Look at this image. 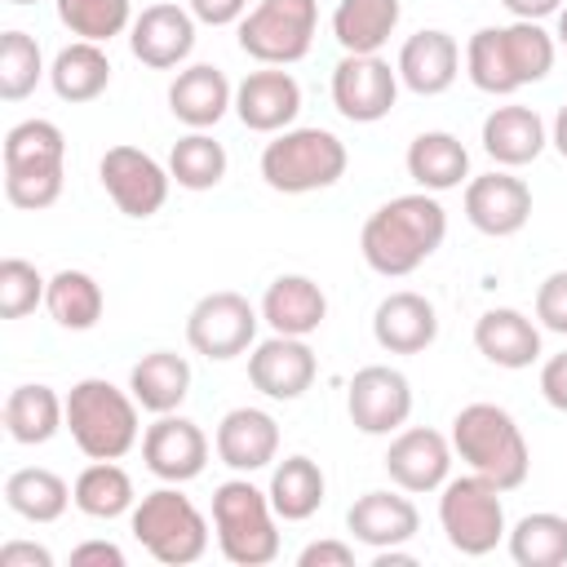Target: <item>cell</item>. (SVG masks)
<instances>
[{
    "instance_id": "cell-1",
    "label": "cell",
    "mask_w": 567,
    "mask_h": 567,
    "mask_svg": "<svg viewBox=\"0 0 567 567\" xmlns=\"http://www.w3.org/2000/svg\"><path fill=\"white\" fill-rule=\"evenodd\" d=\"M443 235H447V213L430 190L394 195L363 221L359 252L377 275L399 279V275H412L425 257H434Z\"/></svg>"
},
{
    "instance_id": "cell-2",
    "label": "cell",
    "mask_w": 567,
    "mask_h": 567,
    "mask_svg": "<svg viewBox=\"0 0 567 567\" xmlns=\"http://www.w3.org/2000/svg\"><path fill=\"white\" fill-rule=\"evenodd\" d=\"M452 452L474 474L492 478L501 492L523 487L532 470V452L518 421L496 403H470L452 416Z\"/></svg>"
},
{
    "instance_id": "cell-3",
    "label": "cell",
    "mask_w": 567,
    "mask_h": 567,
    "mask_svg": "<svg viewBox=\"0 0 567 567\" xmlns=\"http://www.w3.org/2000/svg\"><path fill=\"white\" fill-rule=\"evenodd\" d=\"M137 399L102 377H84L66 394V430L89 461H120L137 443Z\"/></svg>"
},
{
    "instance_id": "cell-4",
    "label": "cell",
    "mask_w": 567,
    "mask_h": 567,
    "mask_svg": "<svg viewBox=\"0 0 567 567\" xmlns=\"http://www.w3.org/2000/svg\"><path fill=\"white\" fill-rule=\"evenodd\" d=\"M275 505L270 492L252 487L248 478H226L213 492V527L226 563L235 567H266L279 558V532H275Z\"/></svg>"
},
{
    "instance_id": "cell-5",
    "label": "cell",
    "mask_w": 567,
    "mask_h": 567,
    "mask_svg": "<svg viewBox=\"0 0 567 567\" xmlns=\"http://www.w3.org/2000/svg\"><path fill=\"white\" fill-rule=\"evenodd\" d=\"M346 173V146L328 128H284L261 151V177L279 195H310Z\"/></svg>"
},
{
    "instance_id": "cell-6",
    "label": "cell",
    "mask_w": 567,
    "mask_h": 567,
    "mask_svg": "<svg viewBox=\"0 0 567 567\" xmlns=\"http://www.w3.org/2000/svg\"><path fill=\"white\" fill-rule=\"evenodd\" d=\"M133 536L164 567L199 563L208 549V523L177 487H155L133 505Z\"/></svg>"
},
{
    "instance_id": "cell-7",
    "label": "cell",
    "mask_w": 567,
    "mask_h": 567,
    "mask_svg": "<svg viewBox=\"0 0 567 567\" xmlns=\"http://www.w3.org/2000/svg\"><path fill=\"white\" fill-rule=\"evenodd\" d=\"M439 523L447 532V545L465 558H483L501 545L505 536V505H501V487L483 474H465V478H447L443 496H439Z\"/></svg>"
},
{
    "instance_id": "cell-8",
    "label": "cell",
    "mask_w": 567,
    "mask_h": 567,
    "mask_svg": "<svg viewBox=\"0 0 567 567\" xmlns=\"http://www.w3.org/2000/svg\"><path fill=\"white\" fill-rule=\"evenodd\" d=\"M319 27L315 0H261L239 18V49L261 66H288L310 53Z\"/></svg>"
},
{
    "instance_id": "cell-9",
    "label": "cell",
    "mask_w": 567,
    "mask_h": 567,
    "mask_svg": "<svg viewBox=\"0 0 567 567\" xmlns=\"http://www.w3.org/2000/svg\"><path fill=\"white\" fill-rule=\"evenodd\" d=\"M252 337H257V310L248 306V297H239L230 288L199 297L186 315V341L204 359L226 363V359L244 354L252 346Z\"/></svg>"
},
{
    "instance_id": "cell-10",
    "label": "cell",
    "mask_w": 567,
    "mask_h": 567,
    "mask_svg": "<svg viewBox=\"0 0 567 567\" xmlns=\"http://www.w3.org/2000/svg\"><path fill=\"white\" fill-rule=\"evenodd\" d=\"M399 97V71L381 53H346L332 66V102L350 124H377Z\"/></svg>"
},
{
    "instance_id": "cell-11",
    "label": "cell",
    "mask_w": 567,
    "mask_h": 567,
    "mask_svg": "<svg viewBox=\"0 0 567 567\" xmlns=\"http://www.w3.org/2000/svg\"><path fill=\"white\" fill-rule=\"evenodd\" d=\"M97 177L124 217H155L164 208L168 182H173V173L137 146H111L97 164Z\"/></svg>"
},
{
    "instance_id": "cell-12",
    "label": "cell",
    "mask_w": 567,
    "mask_h": 567,
    "mask_svg": "<svg viewBox=\"0 0 567 567\" xmlns=\"http://www.w3.org/2000/svg\"><path fill=\"white\" fill-rule=\"evenodd\" d=\"M346 412L363 434H394L412 416V385L399 368H385V363L359 368L346 390Z\"/></svg>"
},
{
    "instance_id": "cell-13",
    "label": "cell",
    "mask_w": 567,
    "mask_h": 567,
    "mask_svg": "<svg viewBox=\"0 0 567 567\" xmlns=\"http://www.w3.org/2000/svg\"><path fill=\"white\" fill-rule=\"evenodd\" d=\"M142 461H146V470H151L155 478H164V483H190V478H199L204 465H208V439H204V430H199L195 421L164 412V416H159L155 425H146V434H142Z\"/></svg>"
},
{
    "instance_id": "cell-14",
    "label": "cell",
    "mask_w": 567,
    "mask_h": 567,
    "mask_svg": "<svg viewBox=\"0 0 567 567\" xmlns=\"http://www.w3.org/2000/svg\"><path fill=\"white\" fill-rule=\"evenodd\" d=\"M128 49L142 66L168 71L190 58L195 49V13L182 4H146L128 27Z\"/></svg>"
},
{
    "instance_id": "cell-15",
    "label": "cell",
    "mask_w": 567,
    "mask_h": 567,
    "mask_svg": "<svg viewBox=\"0 0 567 567\" xmlns=\"http://www.w3.org/2000/svg\"><path fill=\"white\" fill-rule=\"evenodd\" d=\"M465 217H470L474 230H483L492 239L518 235L532 217V190H527L523 177L483 173V177L465 182Z\"/></svg>"
},
{
    "instance_id": "cell-16",
    "label": "cell",
    "mask_w": 567,
    "mask_h": 567,
    "mask_svg": "<svg viewBox=\"0 0 567 567\" xmlns=\"http://www.w3.org/2000/svg\"><path fill=\"white\" fill-rule=\"evenodd\" d=\"M319 363L315 350L306 346V337H270L248 354V381L252 390H261L266 399H301L315 381Z\"/></svg>"
},
{
    "instance_id": "cell-17",
    "label": "cell",
    "mask_w": 567,
    "mask_h": 567,
    "mask_svg": "<svg viewBox=\"0 0 567 567\" xmlns=\"http://www.w3.org/2000/svg\"><path fill=\"white\" fill-rule=\"evenodd\" d=\"M297 111H301V84L279 66L248 71L235 89V115L252 133H284L297 120Z\"/></svg>"
},
{
    "instance_id": "cell-18",
    "label": "cell",
    "mask_w": 567,
    "mask_h": 567,
    "mask_svg": "<svg viewBox=\"0 0 567 567\" xmlns=\"http://www.w3.org/2000/svg\"><path fill=\"white\" fill-rule=\"evenodd\" d=\"M447 470H452V443L439 430L412 425L399 430L385 447V474L403 492H434L447 483Z\"/></svg>"
},
{
    "instance_id": "cell-19",
    "label": "cell",
    "mask_w": 567,
    "mask_h": 567,
    "mask_svg": "<svg viewBox=\"0 0 567 567\" xmlns=\"http://www.w3.org/2000/svg\"><path fill=\"white\" fill-rule=\"evenodd\" d=\"M217 456L221 465H230L235 474H252L266 470L279 452V425L270 412L261 408H230L217 425Z\"/></svg>"
},
{
    "instance_id": "cell-20",
    "label": "cell",
    "mask_w": 567,
    "mask_h": 567,
    "mask_svg": "<svg viewBox=\"0 0 567 567\" xmlns=\"http://www.w3.org/2000/svg\"><path fill=\"white\" fill-rule=\"evenodd\" d=\"M399 80L421 93V97H434V93H447L456 71H461V49L447 31H416L403 40L399 49Z\"/></svg>"
},
{
    "instance_id": "cell-21",
    "label": "cell",
    "mask_w": 567,
    "mask_h": 567,
    "mask_svg": "<svg viewBox=\"0 0 567 567\" xmlns=\"http://www.w3.org/2000/svg\"><path fill=\"white\" fill-rule=\"evenodd\" d=\"M372 337L390 354H421L439 337V315L421 292H390L372 315Z\"/></svg>"
},
{
    "instance_id": "cell-22",
    "label": "cell",
    "mask_w": 567,
    "mask_h": 567,
    "mask_svg": "<svg viewBox=\"0 0 567 567\" xmlns=\"http://www.w3.org/2000/svg\"><path fill=\"white\" fill-rule=\"evenodd\" d=\"M474 346L487 363L496 368H532L540 359V332L536 323L514 310V306H496V310H483L478 323H474Z\"/></svg>"
},
{
    "instance_id": "cell-23",
    "label": "cell",
    "mask_w": 567,
    "mask_h": 567,
    "mask_svg": "<svg viewBox=\"0 0 567 567\" xmlns=\"http://www.w3.org/2000/svg\"><path fill=\"white\" fill-rule=\"evenodd\" d=\"M346 527L354 540L372 545V549H394L403 540L416 536L421 527V514L408 496H394V492H363L350 509H346Z\"/></svg>"
},
{
    "instance_id": "cell-24",
    "label": "cell",
    "mask_w": 567,
    "mask_h": 567,
    "mask_svg": "<svg viewBox=\"0 0 567 567\" xmlns=\"http://www.w3.org/2000/svg\"><path fill=\"white\" fill-rule=\"evenodd\" d=\"M230 106H235V89L208 62H195V66L177 71V80L168 84V111L186 128H213Z\"/></svg>"
},
{
    "instance_id": "cell-25",
    "label": "cell",
    "mask_w": 567,
    "mask_h": 567,
    "mask_svg": "<svg viewBox=\"0 0 567 567\" xmlns=\"http://www.w3.org/2000/svg\"><path fill=\"white\" fill-rule=\"evenodd\" d=\"M328 315V297L306 275H279L261 297V319L279 337H310Z\"/></svg>"
},
{
    "instance_id": "cell-26",
    "label": "cell",
    "mask_w": 567,
    "mask_h": 567,
    "mask_svg": "<svg viewBox=\"0 0 567 567\" xmlns=\"http://www.w3.org/2000/svg\"><path fill=\"white\" fill-rule=\"evenodd\" d=\"M545 120L532 106H496L483 120V151L505 164V168H523L545 151Z\"/></svg>"
},
{
    "instance_id": "cell-27",
    "label": "cell",
    "mask_w": 567,
    "mask_h": 567,
    "mask_svg": "<svg viewBox=\"0 0 567 567\" xmlns=\"http://www.w3.org/2000/svg\"><path fill=\"white\" fill-rule=\"evenodd\" d=\"M408 177L430 195L452 190L470 177V151L461 146V137H452L443 128L416 133L412 146H408Z\"/></svg>"
},
{
    "instance_id": "cell-28",
    "label": "cell",
    "mask_w": 567,
    "mask_h": 567,
    "mask_svg": "<svg viewBox=\"0 0 567 567\" xmlns=\"http://www.w3.org/2000/svg\"><path fill=\"white\" fill-rule=\"evenodd\" d=\"M128 390H133V399H137L146 412H155V416L177 412L182 399L190 394V363H186L182 354H173V350H151V354H142V359L133 363Z\"/></svg>"
},
{
    "instance_id": "cell-29",
    "label": "cell",
    "mask_w": 567,
    "mask_h": 567,
    "mask_svg": "<svg viewBox=\"0 0 567 567\" xmlns=\"http://www.w3.org/2000/svg\"><path fill=\"white\" fill-rule=\"evenodd\" d=\"M399 13H403L399 0H337L332 35L346 53H381V44L399 27Z\"/></svg>"
},
{
    "instance_id": "cell-30",
    "label": "cell",
    "mask_w": 567,
    "mask_h": 567,
    "mask_svg": "<svg viewBox=\"0 0 567 567\" xmlns=\"http://www.w3.org/2000/svg\"><path fill=\"white\" fill-rule=\"evenodd\" d=\"M66 421V399H58L49 385H18L4 399V430L13 443L35 447L49 443Z\"/></svg>"
},
{
    "instance_id": "cell-31",
    "label": "cell",
    "mask_w": 567,
    "mask_h": 567,
    "mask_svg": "<svg viewBox=\"0 0 567 567\" xmlns=\"http://www.w3.org/2000/svg\"><path fill=\"white\" fill-rule=\"evenodd\" d=\"M49 80H53V93L62 97V102H93L97 93H106V84H111V58L102 53V44H93V40H75V44H66L58 58H53V66H49Z\"/></svg>"
},
{
    "instance_id": "cell-32",
    "label": "cell",
    "mask_w": 567,
    "mask_h": 567,
    "mask_svg": "<svg viewBox=\"0 0 567 567\" xmlns=\"http://www.w3.org/2000/svg\"><path fill=\"white\" fill-rule=\"evenodd\" d=\"M4 501L18 518L27 523H58L66 514V505L75 501L66 478H58L53 470H40V465H27V470H13L4 478Z\"/></svg>"
},
{
    "instance_id": "cell-33",
    "label": "cell",
    "mask_w": 567,
    "mask_h": 567,
    "mask_svg": "<svg viewBox=\"0 0 567 567\" xmlns=\"http://www.w3.org/2000/svg\"><path fill=\"white\" fill-rule=\"evenodd\" d=\"M270 505L284 523H306L323 505V470L310 456H288L270 474Z\"/></svg>"
},
{
    "instance_id": "cell-34",
    "label": "cell",
    "mask_w": 567,
    "mask_h": 567,
    "mask_svg": "<svg viewBox=\"0 0 567 567\" xmlns=\"http://www.w3.org/2000/svg\"><path fill=\"white\" fill-rule=\"evenodd\" d=\"M44 306H49V315L62 323V328H71V332H89L97 319H102V288H97V279L89 275V270H58L53 279H49V292H44Z\"/></svg>"
},
{
    "instance_id": "cell-35",
    "label": "cell",
    "mask_w": 567,
    "mask_h": 567,
    "mask_svg": "<svg viewBox=\"0 0 567 567\" xmlns=\"http://www.w3.org/2000/svg\"><path fill=\"white\" fill-rule=\"evenodd\" d=\"M71 496L75 509L89 518H120L124 509H133V478L115 461H93L80 470Z\"/></svg>"
},
{
    "instance_id": "cell-36",
    "label": "cell",
    "mask_w": 567,
    "mask_h": 567,
    "mask_svg": "<svg viewBox=\"0 0 567 567\" xmlns=\"http://www.w3.org/2000/svg\"><path fill=\"white\" fill-rule=\"evenodd\" d=\"M509 558L518 567H563L567 563V518L523 514L509 532Z\"/></svg>"
},
{
    "instance_id": "cell-37",
    "label": "cell",
    "mask_w": 567,
    "mask_h": 567,
    "mask_svg": "<svg viewBox=\"0 0 567 567\" xmlns=\"http://www.w3.org/2000/svg\"><path fill=\"white\" fill-rule=\"evenodd\" d=\"M168 173L177 186L186 190H213L221 177H226V146L213 142L204 128L186 133L173 142V155H168Z\"/></svg>"
},
{
    "instance_id": "cell-38",
    "label": "cell",
    "mask_w": 567,
    "mask_h": 567,
    "mask_svg": "<svg viewBox=\"0 0 567 567\" xmlns=\"http://www.w3.org/2000/svg\"><path fill=\"white\" fill-rule=\"evenodd\" d=\"M66 137L53 120H22L4 133V168H62Z\"/></svg>"
},
{
    "instance_id": "cell-39",
    "label": "cell",
    "mask_w": 567,
    "mask_h": 567,
    "mask_svg": "<svg viewBox=\"0 0 567 567\" xmlns=\"http://www.w3.org/2000/svg\"><path fill=\"white\" fill-rule=\"evenodd\" d=\"M501 40H505V58H509V71H514L518 89L549 75V66H554V35L540 22L514 18L509 27H501Z\"/></svg>"
},
{
    "instance_id": "cell-40",
    "label": "cell",
    "mask_w": 567,
    "mask_h": 567,
    "mask_svg": "<svg viewBox=\"0 0 567 567\" xmlns=\"http://www.w3.org/2000/svg\"><path fill=\"white\" fill-rule=\"evenodd\" d=\"M58 22L80 40L106 44L124 27H133V9L128 0H58Z\"/></svg>"
},
{
    "instance_id": "cell-41",
    "label": "cell",
    "mask_w": 567,
    "mask_h": 567,
    "mask_svg": "<svg viewBox=\"0 0 567 567\" xmlns=\"http://www.w3.org/2000/svg\"><path fill=\"white\" fill-rule=\"evenodd\" d=\"M465 71L474 80V89L492 93V97H505L518 89L514 71H509V58H505V40H501V27H483L470 35L465 44Z\"/></svg>"
},
{
    "instance_id": "cell-42",
    "label": "cell",
    "mask_w": 567,
    "mask_h": 567,
    "mask_svg": "<svg viewBox=\"0 0 567 567\" xmlns=\"http://www.w3.org/2000/svg\"><path fill=\"white\" fill-rule=\"evenodd\" d=\"M44 75V58L40 44L27 31H4L0 35V97L4 102H22Z\"/></svg>"
},
{
    "instance_id": "cell-43",
    "label": "cell",
    "mask_w": 567,
    "mask_h": 567,
    "mask_svg": "<svg viewBox=\"0 0 567 567\" xmlns=\"http://www.w3.org/2000/svg\"><path fill=\"white\" fill-rule=\"evenodd\" d=\"M49 292V279H40V270L22 257H4L0 261V315L4 319H22L31 315Z\"/></svg>"
},
{
    "instance_id": "cell-44",
    "label": "cell",
    "mask_w": 567,
    "mask_h": 567,
    "mask_svg": "<svg viewBox=\"0 0 567 567\" xmlns=\"http://www.w3.org/2000/svg\"><path fill=\"white\" fill-rule=\"evenodd\" d=\"M4 195L13 208H27V213L49 208L62 195V168H18V173L4 168Z\"/></svg>"
},
{
    "instance_id": "cell-45",
    "label": "cell",
    "mask_w": 567,
    "mask_h": 567,
    "mask_svg": "<svg viewBox=\"0 0 567 567\" xmlns=\"http://www.w3.org/2000/svg\"><path fill=\"white\" fill-rule=\"evenodd\" d=\"M536 319L549 332L567 337V270H554V275L540 279V288H536Z\"/></svg>"
},
{
    "instance_id": "cell-46",
    "label": "cell",
    "mask_w": 567,
    "mask_h": 567,
    "mask_svg": "<svg viewBox=\"0 0 567 567\" xmlns=\"http://www.w3.org/2000/svg\"><path fill=\"white\" fill-rule=\"evenodd\" d=\"M186 9L204 27H230V22H239L248 13V0H186Z\"/></svg>"
},
{
    "instance_id": "cell-47",
    "label": "cell",
    "mask_w": 567,
    "mask_h": 567,
    "mask_svg": "<svg viewBox=\"0 0 567 567\" xmlns=\"http://www.w3.org/2000/svg\"><path fill=\"white\" fill-rule=\"evenodd\" d=\"M540 394H545L549 408L567 412V350L554 354V359H545V368H540Z\"/></svg>"
},
{
    "instance_id": "cell-48",
    "label": "cell",
    "mask_w": 567,
    "mask_h": 567,
    "mask_svg": "<svg viewBox=\"0 0 567 567\" xmlns=\"http://www.w3.org/2000/svg\"><path fill=\"white\" fill-rule=\"evenodd\" d=\"M297 563L301 567H350L354 563V549L341 545V540H315V545H306L297 554Z\"/></svg>"
},
{
    "instance_id": "cell-49",
    "label": "cell",
    "mask_w": 567,
    "mask_h": 567,
    "mask_svg": "<svg viewBox=\"0 0 567 567\" xmlns=\"http://www.w3.org/2000/svg\"><path fill=\"white\" fill-rule=\"evenodd\" d=\"M71 563L75 567H124V549L120 545H111V540H84V545H75L71 549Z\"/></svg>"
},
{
    "instance_id": "cell-50",
    "label": "cell",
    "mask_w": 567,
    "mask_h": 567,
    "mask_svg": "<svg viewBox=\"0 0 567 567\" xmlns=\"http://www.w3.org/2000/svg\"><path fill=\"white\" fill-rule=\"evenodd\" d=\"M0 567H53V554L35 540H9L0 549Z\"/></svg>"
},
{
    "instance_id": "cell-51",
    "label": "cell",
    "mask_w": 567,
    "mask_h": 567,
    "mask_svg": "<svg viewBox=\"0 0 567 567\" xmlns=\"http://www.w3.org/2000/svg\"><path fill=\"white\" fill-rule=\"evenodd\" d=\"M514 18H523V22H540V18H549V13H558L563 9V0H501Z\"/></svg>"
},
{
    "instance_id": "cell-52",
    "label": "cell",
    "mask_w": 567,
    "mask_h": 567,
    "mask_svg": "<svg viewBox=\"0 0 567 567\" xmlns=\"http://www.w3.org/2000/svg\"><path fill=\"white\" fill-rule=\"evenodd\" d=\"M549 142L558 146V155L567 159V102L558 106V115H554V133H549Z\"/></svg>"
},
{
    "instance_id": "cell-53",
    "label": "cell",
    "mask_w": 567,
    "mask_h": 567,
    "mask_svg": "<svg viewBox=\"0 0 567 567\" xmlns=\"http://www.w3.org/2000/svg\"><path fill=\"white\" fill-rule=\"evenodd\" d=\"M558 44H563V49H567V4H563V9H558Z\"/></svg>"
},
{
    "instance_id": "cell-54",
    "label": "cell",
    "mask_w": 567,
    "mask_h": 567,
    "mask_svg": "<svg viewBox=\"0 0 567 567\" xmlns=\"http://www.w3.org/2000/svg\"><path fill=\"white\" fill-rule=\"evenodd\" d=\"M9 4H35V0H9Z\"/></svg>"
}]
</instances>
